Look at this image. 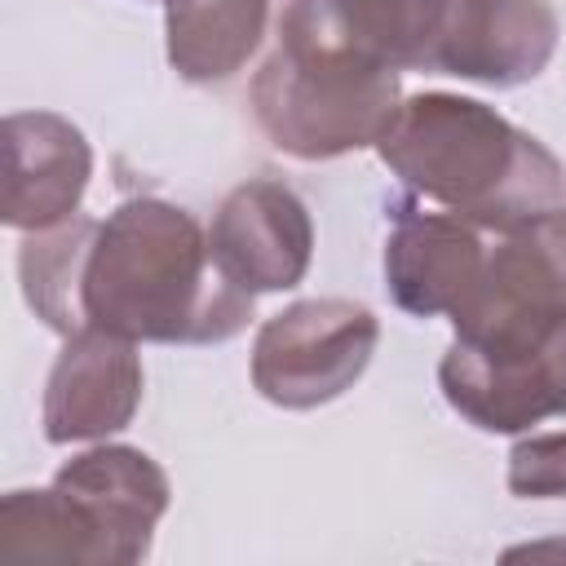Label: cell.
Returning a JSON list of instances; mask_svg holds the SVG:
<instances>
[{"instance_id": "obj_3", "label": "cell", "mask_w": 566, "mask_h": 566, "mask_svg": "<svg viewBox=\"0 0 566 566\" xmlns=\"http://www.w3.org/2000/svg\"><path fill=\"white\" fill-rule=\"evenodd\" d=\"M279 27L389 71H433L491 88L535 80L557 53L548 0H287Z\"/></svg>"}, {"instance_id": "obj_2", "label": "cell", "mask_w": 566, "mask_h": 566, "mask_svg": "<svg viewBox=\"0 0 566 566\" xmlns=\"http://www.w3.org/2000/svg\"><path fill=\"white\" fill-rule=\"evenodd\" d=\"M376 150L411 195L491 234L566 203L562 159L500 111L460 93L402 97Z\"/></svg>"}, {"instance_id": "obj_11", "label": "cell", "mask_w": 566, "mask_h": 566, "mask_svg": "<svg viewBox=\"0 0 566 566\" xmlns=\"http://www.w3.org/2000/svg\"><path fill=\"white\" fill-rule=\"evenodd\" d=\"M93 177V146L53 111H18L4 119V226L53 230L80 212Z\"/></svg>"}, {"instance_id": "obj_9", "label": "cell", "mask_w": 566, "mask_h": 566, "mask_svg": "<svg viewBox=\"0 0 566 566\" xmlns=\"http://www.w3.org/2000/svg\"><path fill=\"white\" fill-rule=\"evenodd\" d=\"M212 261L243 292H287L305 279L314 256V221L301 195L274 177L234 186L208 226Z\"/></svg>"}, {"instance_id": "obj_4", "label": "cell", "mask_w": 566, "mask_h": 566, "mask_svg": "<svg viewBox=\"0 0 566 566\" xmlns=\"http://www.w3.org/2000/svg\"><path fill=\"white\" fill-rule=\"evenodd\" d=\"M164 509L168 473L146 451L93 447L66 460L49 486L4 495L0 557L133 566L150 553Z\"/></svg>"}, {"instance_id": "obj_5", "label": "cell", "mask_w": 566, "mask_h": 566, "mask_svg": "<svg viewBox=\"0 0 566 566\" xmlns=\"http://www.w3.org/2000/svg\"><path fill=\"white\" fill-rule=\"evenodd\" d=\"M398 102V71L292 27H279L252 80V115L265 142L310 164L376 146Z\"/></svg>"}, {"instance_id": "obj_14", "label": "cell", "mask_w": 566, "mask_h": 566, "mask_svg": "<svg viewBox=\"0 0 566 566\" xmlns=\"http://www.w3.org/2000/svg\"><path fill=\"white\" fill-rule=\"evenodd\" d=\"M509 491L522 500H566V433L522 438L509 451Z\"/></svg>"}, {"instance_id": "obj_12", "label": "cell", "mask_w": 566, "mask_h": 566, "mask_svg": "<svg viewBox=\"0 0 566 566\" xmlns=\"http://www.w3.org/2000/svg\"><path fill=\"white\" fill-rule=\"evenodd\" d=\"M270 0H164L168 62L190 84L230 80L261 44Z\"/></svg>"}, {"instance_id": "obj_1", "label": "cell", "mask_w": 566, "mask_h": 566, "mask_svg": "<svg viewBox=\"0 0 566 566\" xmlns=\"http://www.w3.org/2000/svg\"><path fill=\"white\" fill-rule=\"evenodd\" d=\"M252 301L212 261L195 212L142 195L97 221L88 239L75 283V332L102 327L155 345H221L248 327Z\"/></svg>"}, {"instance_id": "obj_10", "label": "cell", "mask_w": 566, "mask_h": 566, "mask_svg": "<svg viewBox=\"0 0 566 566\" xmlns=\"http://www.w3.org/2000/svg\"><path fill=\"white\" fill-rule=\"evenodd\" d=\"M142 385L137 340L102 327L71 332L44 385V438L66 447L119 433L142 407Z\"/></svg>"}, {"instance_id": "obj_13", "label": "cell", "mask_w": 566, "mask_h": 566, "mask_svg": "<svg viewBox=\"0 0 566 566\" xmlns=\"http://www.w3.org/2000/svg\"><path fill=\"white\" fill-rule=\"evenodd\" d=\"M93 230H97L93 217H71L53 230H31L18 248L22 296L62 336L75 332V283H80V265Z\"/></svg>"}, {"instance_id": "obj_7", "label": "cell", "mask_w": 566, "mask_h": 566, "mask_svg": "<svg viewBox=\"0 0 566 566\" xmlns=\"http://www.w3.org/2000/svg\"><path fill=\"white\" fill-rule=\"evenodd\" d=\"M380 340V323L367 305L345 296L296 301L265 318L252 345V385L265 402L287 411H310L367 371Z\"/></svg>"}, {"instance_id": "obj_8", "label": "cell", "mask_w": 566, "mask_h": 566, "mask_svg": "<svg viewBox=\"0 0 566 566\" xmlns=\"http://www.w3.org/2000/svg\"><path fill=\"white\" fill-rule=\"evenodd\" d=\"M491 230L473 226L460 212L429 208L420 195H402L389 203V239H385V287L398 310L416 318L455 314L469 287L482 274Z\"/></svg>"}, {"instance_id": "obj_6", "label": "cell", "mask_w": 566, "mask_h": 566, "mask_svg": "<svg viewBox=\"0 0 566 566\" xmlns=\"http://www.w3.org/2000/svg\"><path fill=\"white\" fill-rule=\"evenodd\" d=\"M438 385L482 433H522L566 416V310L455 327L438 363Z\"/></svg>"}]
</instances>
